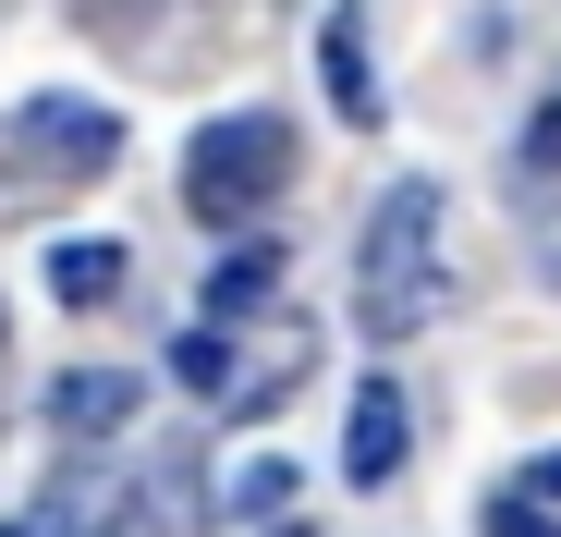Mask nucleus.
Listing matches in <instances>:
<instances>
[{"label": "nucleus", "mask_w": 561, "mask_h": 537, "mask_svg": "<svg viewBox=\"0 0 561 537\" xmlns=\"http://www.w3.org/2000/svg\"><path fill=\"white\" fill-rule=\"evenodd\" d=\"M439 306H451V282H439V184H391L366 208V244H354V318L379 342H415Z\"/></svg>", "instance_id": "f257e3e1"}, {"label": "nucleus", "mask_w": 561, "mask_h": 537, "mask_svg": "<svg viewBox=\"0 0 561 537\" xmlns=\"http://www.w3.org/2000/svg\"><path fill=\"white\" fill-rule=\"evenodd\" d=\"M280 184H294V123L280 111H220L208 135H196V159H183V208L196 220H256Z\"/></svg>", "instance_id": "f03ea898"}, {"label": "nucleus", "mask_w": 561, "mask_h": 537, "mask_svg": "<svg viewBox=\"0 0 561 537\" xmlns=\"http://www.w3.org/2000/svg\"><path fill=\"white\" fill-rule=\"evenodd\" d=\"M13 147H25V171H61V184H99V171L123 159V123H111L99 99H25V111H13Z\"/></svg>", "instance_id": "7ed1b4c3"}, {"label": "nucleus", "mask_w": 561, "mask_h": 537, "mask_svg": "<svg viewBox=\"0 0 561 537\" xmlns=\"http://www.w3.org/2000/svg\"><path fill=\"white\" fill-rule=\"evenodd\" d=\"M403 415H415V403H403L391 379H366V391H354V415H342V477H354V489H391V477H403V453H415V427H403Z\"/></svg>", "instance_id": "20e7f679"}, {"label": "nucleus", "mask_w": 561, "mask_h": 537, "mask_svg": "<svg viewBox=\"0 0 561 537\" xmlns=\"http://www.w3.org/2000/svg\"><path fill=\"white\" fill-rule=\"evenodd\" d=\"M318 85L342 123H379V61H366V13H330L318 25Z\"/></svg>", "instance_id": "39448f33"}, {"label": "nucleus", "mask_w": 561, "mask_h": 537, "mask_svg": "<svg viewBox=\"0 0 561 537\" xmlns=\"http://www.w3.org/2000/svg\"><path fill=\"white\" fill-rule=\"evenodd\" d=\"M123 415H135V379H123V367H61V379H49V427H61V439H111Z\"/></svg>", "instance_id": "423d86ee"}, {"label": "nucleus", "mask_w": 561, "mask_h": 537, "mask_svg": "<svg viewBox=\"0 0 561 537\" xmlns=\"http://www.w3.org/2000/svg\"><path fill=\"white\" fill-rule=\"evenodd\" d=\"M268 294H280V244H244V256L208 268V318H256Z\"/></svg>", "instance_id": "0eeeda50"}, {"label": "nucleus", "mask_w": 561, "mask_h": 537, "mask_svg": "<svg viewBox=\"0 0 561 537\" xmlns=\"http://www.w3.org/2000/svg\"><path fill=\"white\" fill-rule=\"evenodd\" d=\"M49 294L61 306H111L123 294V244H49Z\"/></svg>", "instance_id": "6e6552de"}, {"label": "nucleus", "mask_w": 561, "mask_h": 537, "mask_svg": "<svg viewBox=\"0 0 561 537\" xmlns=\"http://www.w3.org/2000/svg\"><path fill=\"white\" fill-rule=\"evenodd\" d=\"M171 379H183V391H232V342H220V330L171 342Z\"/></svg>", "instance_id": "1a4fd4ad"}, {"label": "nucleus", "mask_w": 561, "mask_h": 537, "mask_svg": "<svg viewBox=\"0 0 561 537\" xmlns=\"http://www.w3.org/2000/svg\"><path fill=\"white\" fill-rule=\"evenodd\" d=\"M232 501H244V513H280V501H294V465H280V453H268V465H244V477H232Z\"/></svg>", "instance_id": "9d476101"}, {"label": "nucleus", "mask_w": 561, "mask_h": 537, "mask_svg": "<svg viewBox=\"0 0 561 537\" xmlns=\"http://www.w3.org/2000/svg\"><path fill=\"white\" fill-rule=\"evenodd\" d=\"M489 537H561V513H537L525 489H501V501H489Z\"/></svg>", "instance_id": "9b49d317"}, {"label": "nucleus", "mask_w": 561, "mask_h": 537, "mask_svg": "<svg viewBox=\"0 0 561 537\" xmlns=\"http://www.w3.org/2000/svg\"><path fill=\"white\" fill-rule=\"evenodd\" d=\"M525 184H561V111H537V135H525Z\"/></svg>", "instance_id": "f8f14e48"}, {"label": "nucleus", "mask_w": 561, "mask_h": 537, "mask_svg": "<svg viewBox=\"0 0 561 537\" xmlns=\"http://www.w3.org/2000/svg\"><path fill=\"white\" fill-rule=\"evenodd\" d=\"M513 489H525V501H561V453H537V465H525Z\"/></svg>", "instance_id": "ddd939ff"}, {"label": "nucleus", "mask_w": 561, "mask_h": 537, "mask_svg": "<svg viewBox=\"0 0 561 537\" xmlns=\"http://www.w3.org/2000/svg\"><path fill=\"white\" fill-rule=\"evenodd\" d=\"M0 537H49V525H0Z\"/></svg>", "instance_id": "4468645a"}]
</instances>
